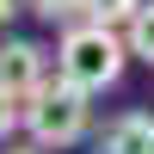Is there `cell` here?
Segmentation results:
<instances>
[{
    "label": "cell",
    "instance_id": "cell-3",
    "mask_svg": "<svg viewBox=\"0 0 154 154\" xmlns=\"http://www.w3.org/2000/svg\"><path fill=\"white\" fill-rule=\"evenodd\" d=\"M43 80H49L43 49H37V43H25V37H6V43H0V86H6L12 99H31Z\"/></svg>",
    "mask_w": 154,
    "mask_h": 154
},
{
    "label": "cell",
    "instance_id": "cell-7",
    "mask_svg": "<svg viewBox=\"0 0 154 154\" xmlns=\"http://www.w3.org/2000/svg\"><path fill=\"white\" fill-rule=\"evenodd\" d=\"M136 6H142V0H86V19H99V25H130Z\"/></svg>",
    "mask_w": 154,
    "mask_h": 154
},
{
    "label": "cell",
    "instance_id": "cell-4",
    "mask_svg": "<svg viewBox=\"0 0 154 154\" xmlns=\"http://www.w3.org/2000/svg\"><path fill=\"white\" fill-rule=\"evenodd\" d=\"M99 154H154V117L148 111H123L99 136Z\"/></svg>",
    "mask_w": 154,
    "mask_h": 154
},
{
    "label": "cell",
    "instance_id": "cell-1",
    "mask_svg": "<svg viewBox=\"0 0 154 154\" xmlns=\"http://www.w3.org/2000/svg\"><path fill=\"white\" fill-rule=\"evenodd\" d=\"M130 37H123V25H99V19H80L62 31L56 43V74L74 86H86V93H105V86L123 80V68H130Z\"/></svg>",
    "mask_w": 154,
    "mask_h": 154
},
{
    "label": "cell",
    "instance_id": "cell-10",
    "mask_svg": "<svg viewBox=\"0 0 154 154\" xmlns=\"http://www.w3.org/2000/svg\"><path fill=\"white\" fill-rule=\"evenodd\" d=\"M6 154H43V148H37V142H25V148H6Z\"/></svg>",
    "mask_w": 154,
    "mask_h": 154
},
{
    "label": "cell",
    "instance_id": "cell-6",
    "mask_svg": "<svg viewBox=\"0 0 154 154\" xmlns=\"http://www.w3.org/2000/svg\"><path fill=\"white\" fill-rule=\"evenodd\" d=\"M25 6H31L37 19H49V25H62V31L86 19V0H25Z\"/></svg>",
    "mask_w": 154,
    "mask_h": 154
},
{
    "label": "cell",
    "instance_id": "cell-5",
    "mask_svg": "<svg viewBox=\"0 0 154 154\" xmlns=\"http://www.w3.org/2000/svg\"><path fill=\"white\" fill-rule=\"evenodd\" d=\"M123 37H130L136 62H148V68H154V0H142V6H136V19L123 25Z\"/></svg>",
    "mask_w": 154,
    "mask_h": 154
},
{
    "label": "cell",
    "instance_id": "cell-2",
    "mask_svg": "<svg viewBox=\"0 0 154 154\" xmlns=\"http://www.w3.org/2000/svg\"><path fill=\"white\" fill-rule=\"evenodd\" d=\"M86 86H74V80H43L31 99H25V136H31L37 148H74V142H86V130H93V105H86Z\"/></svg>",
    "mask_w": 154,
    "mask_h": 154
},
{
    "label": "cell",
    "instance_id": "cell-9",
    "mask_svg": "<svg viewBox=\"0 0 154 154\" xmlns=\"http://www.w3.org/2000/svg\"><path fill=\"white\" fill-rule=\"evenodd\" d=\"M12 12H19V0H0V25H12Z\"/></svg>",
    "mask_w": 154,
    "mask_h": 154
},
{
    "label": "cell",
    "instance_id": "cell-8",
    "mask_svg": "<svg viewBox=\"0 0 154 154\" xmlns=\"http://www.w3.org/2000/svg\"><path fill=\"white\" fill-rule=\"evenodd\" d=\"M19 123H25V99H12L6 86H0V142H6V136L19 130Z\"/></svg>",
    "mask_w": 154,
    "mask_h": 154
}]
</instances>
